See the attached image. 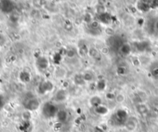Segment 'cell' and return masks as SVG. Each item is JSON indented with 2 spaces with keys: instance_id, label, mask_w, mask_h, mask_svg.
Masks as SVG:
<instances>
[{
  "instance_id": "1",
  "label": "cell",
  "mask_w": 158,
  "mask_h": 132,
  "mask_svg": "<svg viewBox=\"0 0 158 132\" xmlns=\"http://www.w3.org/2000/svg\"><path fill=\"white\" fill-rule=\"evenodd\" d=\"M58 112L57 106L51 103H47L44 105L43 109H42V113L44 114V117L47 118H51L56 116Z\"/></svg>"
},
{
  "instance_id": "2",
  "label": "cell",
  "mask_w": 158,
  "mask_h": 132,
  "mask_svg": "<svg viewBox=\"0 0 158 132\" xmlns=\"http://www.w3.org/2000/svg\"><path fill=\"white\" fill-rule=\"evenodd\" d=\"M25 107L27 109L28 111H36L40 107V102L37 99L34 97L30 98V99H27V101H26L24 104Z\"/></svg>"
},
{
  "instance_id": "3",
  "label": "cell",
  "mask_w": 158,
  "mask_h": 132,
  "mask_svg": "<svg viewBox=\"0 0 158 132\" xmlns=\"http://www.w3.org/2000/svg\"><path fill=\"white\" fill-rule=\"evenodd\" d=\"M53 89H54V84L51 81H44L40 83L39 85V92L42 94L48 91H51Z\"/></svg>"
},
{
  "instance_id": "4",
  "label": "cell",
  "mask_w": 158,
  "mask_h": 132,
  "mask_svg": "<svg viewBox=\"0 0 158 132\" xmlns=\"http://www.w3.org/2000/svg\"><path fill=\"white\" fill-rule=\"evenodd\" d=\"M115 117H116V120L122 123V122L126 121L128 114L123 109H119V110H118L116 111V113L115 114Z\"/></svg>"
},
{
  "instance_id": "5",
  "label": "cell",
  "mask_w": 158,
  "mask_h": 132,
  "mask_svg": "<svg viewBox=\"0 0 158 132\" xmlns=\"http://www.w3.org/2000/svg\"><path fill=\"white\" fill-rule=\"evenodd\" d=\"M37 66L40 70H46L49 67V62L44 57H40L37 60Z\"/></svg>"
},
{
  "instance_id": "6",
  "label": "cell",
  "mask_w": 158,
  "mask_h": 132,
  "mask_svg": "<svg viewBox=\"0 0 158 132\" xmlns=\"http://www.w3.org/2000/svg\"><path fill=\"white\" fill-rule=\"evenodd\" d=\"M138 9H140L142 12H147L150 9H151L150 8V2H146V1H142V2H140L139 4L137 5Z\"/></svg>"
},
{
  "instance_id": "7",
  "label": "cell",
  "mask_w": 158,
  "mask_h": 132,
  "mask_svg": "<svg viewBox=\"0 0 158 132\" xmlns=\"http://www.w3.org/2000/svg\"><path fill=\"white\" fill-rule=\"evenodd\" d=\"M67 97V93L64 90L61 89L57 91L55 95V99L57 101H63L66 99Z\"/></svg>"
},
{
  "instance_id": "8",
  "label": "cell",
  "mask_w": 158,
  "mask_h": 132,
  "mask_svg": "<svg viewBox=\"0 0 158 132\" xmlns=\"http://www.w3.org/2000/svg\"><path fill=\"white\" fill-rule=\"evenodd\" d=\"M57 117L58 119V120H59V122L62 123V122L66 121L67 118H68V114L64 110L58 111V112L57 114Z\"/></svg>"
},
{
  "instance_id": "9",
  "label": "cell",
  "mask_w": 158,
  "mask_h": 132,
  "mask_svg": "<svg viewBox=\"0 0 158 132\" xmlns=\"http://www.w3.org/2000/svg\"><path fill=\"white\" fill-rule=\"evenodd\" d=\"M126 127L129 130H133L136 127V121L133 118L127 119L126 121Z\"/></svg>"
},
{
  "instance_id": "10",
  "label": "cell",
  "mask_w": 158,
  "mask_h": 132,
  "mask_svg": "<svg viewBox=\"0 0 158 132\" xmlns=\"http://www.w3.org/2000/svg\"><path fill=\"white\" fill-rule=\"evenodd\" d=\"M99 20L102 21L103 23L108 24L111 21V15L109 13H107V12H105V13L99 15Z\"/></svg>"
},
{
  "instance_id": "11",
  "label": "cell",
  "mask_w": 158,
  "mask_h": 132,
  "mask_svg": "<svg viewBox=\"0 0 158 132\" xmlns=\"http://www.w3.org/2000/svg\"><path fill=\"white\" fill-rule=\"evenodd\" d=\"M30 73L26 72V71H23V72H21L20 75H19V78H20L21 81L23 83H28L30 81Z\"/></svg>"
},
{
  "instance_id": "12",
  "label": "cell",
  "mask_w": 158,
  "mask_h": 132,
  "mask_svg": "<svg viewBox=\"0 0 158 132\" xmlns=\"http://www.w3.org/2000/svg\"><path fill=\"white\" fill-rule=\"evenodd\" d=\"M95 111L99 115H105L108 113V108L103 105H100V106L95 107Z\"/></svg>"
},
{
  "instance_id": "13",
  "label": "cell",
  "mask_w": 158,
  "mask_h": 132,
  "mask_svg": "<svg viewBox=\"0 0 158 132\" xmlns=\"http://www.w3.org/2000/svg\"><path fill=\"white\" fill-rule=\"evenodd\" d=\"M90 103L92 106L95 107H99L101 105L102 99L98 96L92 97L90 100Z\"/></svg>"
},
{
  "instance_id": "14",
  "label": "cell",
  "mask_w": 158,
  "mask_h": 132,
  "mask_svg": "<svg viewBox=\"0 0 158 132\" xmlns=\"http://www.w3.org/2000/svg\"><path fill=\"white\" fill-rule=\"evenodd\" d=\"M136 110L139 112L140 114H146L148 112V108L146 107V105L143 104H139L136 106Z\"/></svg>"
},
{
  "instance_id": "15",
  "label": "cell",
  "mask_w": 158,
  "mask_h": 132,
  "mask_svg": "<svg viewBox=\"0 0 158 132\" xmlns=\"http://www.w3.org/2000/svg\"><path fill=\"white\" fill-rule=\"evenodd\" d=\"M120 49H121L122 53L124 54V55H128V54L130 53L131 47L129 44H126V43H125V44H123V46L120 47Z\"/></svg>"
},
{
  "instance_id": "16",
  "label": "cell",
  "mask_w": 158,
  "mask_h": 132,
  "mask_svg": "<svg viewBox=\"0 0 158 132\" xmlns=\"http://www.w3.org/2000/svg\"><path fill=\"white\" fill-rule=\"evenodd\" d=\"M89 53L90 54L91 57H93V58H95V59H97V60H98V59L101 58L99 51H98V50L95 48L90 49V50H89Z\"/></svg>"
},
{
  "instance_id": "17",
  "label": "cell",
  "mask_w": 158,
  "mask_h": 132,
  "mask_svg": "<svg viewBox=\"0 0 158 132\" xmlns=\"http://www.w3.org/2000/svg\"><path fill=\"white\" fill-rule=\"evenodd\" d=\"M96 88L97 90H99V91H102L106 88V82H105L103 80H100V81L98 82L97 85H96Z\"/></svg>"
},
{
  "instance_id": "18",
  "label": "cell",
  "mask_w": 158,
  "mask_h": 132,
  "mask_svg": "<svg viewBox=\"0 0 158 132\" xmlns=\"http://www.w3.org/2000/svg\"><path fill=\"white\" fill-rule=\"evenodd\" d=\"M75 82L78 85H82L85 83V81L83 79V77L81 75H77L75 77Z\"/></svg>"
},
{
  "instance_id": "19",
  "label": "cell",
  "mask_w": 158,
  "mask_h": 132,
  "mask_svg": "<svg viewBox=\"0 0 158 132\" xmlns=\"http://www.w3.org/2000/svg\"><path fill=\"white\" fill-rule=\"evenodd\" d=\"M82 77H83V79L85 81H91L93 79V75L90 72H86Z\"/></svg>"
},
{
  "instance_id": "20",
  "label": "cell",
  "mask_w": 158,
  "mask_h": 132,
  "mask_svg": "<svg viewBox=\"0 0 158 132\" xmlns=\"http://www.w3.org/2000/svg\"><path fill=\"white\" fill-rule=\"evenodd\" d=\"M64 28H65V29H67V30L70 31L73 29V25H72V23H71L70 21L67 20L64 22Z\"/></svg>"
},
{
  "instance_id": "21",
  "label": "cell",
  "mask_w": 158,
  "mask_h": 132,
  "mask_svg": "<svg viewBox=\"0 0 158 132\" xmlns=\"http://www.w3.org/2000/svg\"><path fill=\"white\" fill-rule=\"evenodd\" d=\"M136 48L138 49V50H140V51H143V50H146V43H140L137 44V47Z\"/></svg>"
},
{
  "instance_id": "22",
  "label": "cell",
  "mask_w": 158,
  "mask_h": 132,
  "mask_svg": "<svg viewBox=\"0 0 158 132\" xmlns=\"http://www.w3.org/2000/svg\"><path fill=\"white\" fill-rule=\"evenodd\" d=\"M116 71H117V74H119V75H124V74L126 73V70L123 67H119L118 68H117Z\"/></svg>"
},
{
  "instance_id": "23",
  "label": "cell",
  "mask_w": 158,
  "mask_h": 132,
  "mask_svg": "<svg viewBox=\"0 0 158 132\" xmlns=\"http://www.w3.org/2000/svg\"><path fill=\"white\" fill-rule=\"evenodd\" d=\"M90 26L92 29H97L99 28V22L97 21H93L90 22Z\"/></svg>"
},
{
  "instance_id": "24",
  "label": "cell",
  "mask_w": 158,
  "mask_h": 132,
  "mask_svg": "<svg viewBox=\"0 0 158 132\" xmlns=\"http://www.w3.org/2000/svg\"><path fill=\"white\" fill-rule=\"evenodd\" d=\"M86 47H87V46H85V45H84L83 46H82V47H80V53H82V55H85V54H86L87 53H89V50H88Z\"/></svg>"
},
{
  "instance_id": "25",
  "label": "cell",
  "mask_w": 158,
  "mask_h": 132,
  "mask_svg": "<svg viewBox=\"0 0 158 132\" xmlns=\"http://www.w3.org/2000/svg\"><path fill=\"white\" fill-rule=\"evenodd\" d=\"M97 12H99V15L105 13V12H105V7L102 5H99V6L97 7Z\"/></svg>"
},
{
  "instance_id": "26",
  "label": "cell",
  "mask_w": 158,
  "mask_h": 132,
  "mask_svg": "<svg viewBox=\"0 0 158 132\" xmlns=\"http://www.w3.org/2000/svg\"><path fill=\"white\" fill-rule=\"evenodd\" d=\"M116 101L117 102H119V103H121V102H123L124 101V96L122 94H119L117 95V96H116Z\"/></svg>"
},
{
  "instance_id": "27",
  "label": "cell",
  "mask_w": 158,
  "mask_h": 132,
  "mask_svg": "<svg viewBox=\"0 0 158 132\" xmlns=\"http://www.w3.org/2000/svg\"><path fill=\"white\" fill-rule=\"evenodd\" d=\"M61 60V53H56L54 54V61L56 62V63H58L60 60Z\"/></svg>"
},
{
  "instance_id": "28",
  "label": "cell",
  "mask_w": 158,
  "mask_h": 132,
  "mask_svg": "<svg viewBox=\"0 0 158 132\" xmlns=\"http://www.w3.org/2000/svg\"><path fill=\"white\" fill-rule=\"evenodd\" d=\"M66 54H67V56L69 57V58H72L73 57H75V52L73 50H68V51H67Z\"/></svg>"
},
{
  "instance_id": "29",
  "label": "cell",
  "mask_w": 158,
  "mask_h": 132,
  "mask_svg": "<svg viewBox=\"0 0 158 132\" xmlns=\"http://www.w3.org/2000/svg\"><path fill=\"white\" fill-rule=\"evenodd\" d=\"M85 21L88 23H90L92 22V17H91V15L90 14L87 13L85 15Z\"/></svg>"
},
{
  "instance_id": "30",
  "label": "cell",
  "mask_w": 158,
  "mask_h": 132,
  "mask_svg": "<svg viewBox=\"0 0 158 132\" xmlns=\"http://www.w3.org/2000/svg\"><path fill=\"white\" fill-rule=\"evenodd\" d=\"M150 8L151 9L158 8V1H151L150 2Z\"/></svg>"
},
{
  "instance_id": "31",
  "label": "cell",
  "mask_w": 158,
  "mask_h": 132,
  "mask_svg": "<svg viewBox=\"0 0 158 132\" xmlns=\"http://www.w3.org/2000/svg\"><path fill=\"white\" fill-rule=\"evenodd\" d=\"M106 97H107V99L109 100H113L116 98V96L113 94V93H108L107 94H106Z\"/></svg>"
},
{
  "instance_id": "32",
  "label": "cell",
  "mask_w": 158,
  "mask_h": 132,
  "mask_svg": "<svg viewBox=\"0 0 158 132\" xmlns=\"http://www.w3.org/2000/svg\"><path fill=\"white\" fill-rule=\"evenodd\" d=\"M61 127V122H58V123L55 124H54V129L57 130V129H60Z\"/></svg>"
},
{
  "instance_id": "33",
  "label": "cell",
  "mask_w": 158,
  "mask_h": 132,
  "mask_svg": "<svg viewBox=\"0 0 158 132\" xmlns=\"http://www.w3.org/2000/svg\"><path fill=\"white\" fill-rule=\"evenodd\" d=\"M152 74L154 76H158V67L153 69V71H152Z\"/></svg>"
},
{
  "instance_id": "34",
  "label": "cell",
  "mask_w": 158,
  "mask_h": 132,
  "mask_svg": "<svg viewBox=\"0 0 158 132\" xmlns=\"http://www.w3.org/2000/svg\"><path fill=\"white\" fill-rule=\"evenodd\" d=\"M95 132H104V130L102 129L101 127H96V129H95Z\"/></svg>"
},
{
  "instance_id": "35",
  "label": "cell",
  "mask_w": 158,
  "mask_h": 132,
  "mask_svg": "<svg viewBox=\"0 0 158 132\" xmlns=\"http://www.w3.org/2000/svg\"><path fill=\"white\" fill-rule=\"evenodd\" d=\"M156 29L158 30V22L156 23Z\"/></svg>"
}]
</instances>
